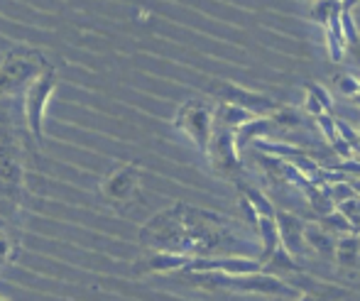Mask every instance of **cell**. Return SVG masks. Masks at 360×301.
<instances>
[{
  "label": "cell",
  "mask_w": 360,
  "mask_h": 301,
  "mask_svg": "<svg viewBox=\"0 0 360 301\" xmlns=\"http://www.w3.org/2000/svg\"><path fill=\"white\" fill-rule=\"evenodd\" d=\"M184 279L199 289H228L238 294H262V297L289 299L297 289L275 274H223V272H184Z\"/></svg>",
  "instance_id": "1"
},
{
  "label": "cell",
  "mask_w": 360,
  "mask_h": 301,
  "mask_svg": "<svg viewBox=\"0 0 360 301\" xmlns=\"http://www.w3.org/2000/svg\"><path fill=\"white\" fill-rule=\"evenodd\" d=\"M206 157L211 162V169L216 174L226 177L231 181H240L243 177V162H240V152L236 147V130L223 122L214 120V132H211V142Z\"/></svg>",
  "instance_id": "2"
},
{
  "label": "cell",
  "mask_w": 360,
  "mask_h": 301,
  "mask_svg": "<svg viewBox=\"0 0 360 301\" xmlns=\"http://www.w3.org/2000/svg\"><path fill=\"white\" fill-rule=\"evenodd\" d=\"M172 125L184 132L196 145V150L206 155L209 142H211V132H214V105H209L201 98L186 101V103L179 105Z\"/></svg>",
  "instance_id": "3"
},
{
  "label": "cell",
  "mask_w": 360,
  "mask_h": 301,
  "mask_svg": "<svg viewBox=\"0 0 360 301\" xmlns=\"http://www.w3.org/2000/svg\"><path fill=\"white\" fill-rule=\"evenodd\" d=\"M44 59L39 52L27 47H15L5 54L0 64V96H10L13 91L22 89L25 81L37 79V71L44 69Z\"/></svg>",
  "instance_id": "4"
},
{
  "label": "cell",
  "mask_w": 360,
  "mask_h": 301,
  "mask_svg": "<svg viewBox=\"0 0 360 301\" xmlns=\"http://www.w3.org/2000/svg\"><path fill=\"white\" fill-rule=\"evenodd\" d=\"M57 71L52 66H44L42 74L32 79L25 94V118H27L30 132L37 137V142H44V113H47V103L52 98L54 89H57Z\"/></svg>",
  "instance_id": "5"
},
{
  "label": "cell",
  "mask_w": 360,
  "mask_h": 301,
  "mask_svg": "<svg viewBox=\"0 0 360 301\" xmlns=\"http://www.w3.org/2000/svg\"><path fill=\"white\" fill-rule=\"evenodd\" d=\"M209 94L218 98V103H231V105H238V108L248 110L252 115H272L280 103L275 98L265 94H255V91H248L238 84H231V81H211L209 86Z\"/></svg>",
  "instance_id": "6"
},
{
  "label": "cell",
  "mask_w": 360,
  "mask_h": 301,
  "mask_svg": "<svg viewBox=\"0 0 360 301\" xmlns=\"http://www.w3.org/2000/svg\"><path fill=\"white\" fill-rule=\"evenodd\" d=\"M140 177H143L140 167L130 162V165H123L110 172V174L101 181V191H103V196L108 198L110 203L125 206V203H130L140 193Z\"/></svg>",
  "instance_id": "7"
},
{
  "label": "cell",
  "mask_w": 360,
  "mask_h": 301,
  "mask_svg": "<svg viewBox=\"0 0 360 301\" xmlns=\"http://www.w3.org/2000/svg\"><path fill=\"white\" fill-rule=\"evenodd\" d=\"M191 257L181 252H169V250H155L147 257L135 262V274H169L189 267Z\"/></svg>",
  "instance_id": "8"
},
{
  "label": "cell",
  "mask_w": 360,
  "mask_h": 301,
  "mask_svg": "<svg viewBox=\"0 0 360 301\" xmlns=\"http://www.w3.org/2000/svg\"><path fill=\"white\" fill-rule=\"evenodd\" d=\"M275 221H277V228H280L282 248H285L289 255H294V257L304 255V248H307V243H304V228H307L304 218L292 211H277Z\"/></svg>",
  "instance_id": "9"
},
{
  "label": "cell",
  "mask_w": 360,
  "mask_h": 301,
  "mask_svg": "<svg viewBox=\"0 0 360 301\" xmlns=\"http://www.w3.org/2000/svg\"><path fill=\"white\" fill-rule=\"evenodd\" d=\"M277 130L275 120L270 118V115H260V118H252L250 122H245V125L236 127V147L238 152H243L245 147H250L255 140H265L267 135H272V132Z\"/></svg>",
  "instance_id": "10"
},
{
  "label": "cell",
  "mask_w": 360,
  "mask_h": 301,
  "mask_svg": "<svg viewBox=\"0 0 360 301\" xmlns=\"http://www.w3.org/2000/svg\"><path fill=\"white\" fill-rule=\"evenodd\" d=\"M341 10H333L331 20L326 25V47H328V54H331V61H343V54H346V37H343V27H341Z\"/></svg>",
  "instance_id": "11"
},
{
  "label": "cell",
  "mask_w": 360,
  "mask_h": 301,
  "mask_svg": "<svg viewBox=\"0 0 360 301\" xmlns=\"http://www.w3.org/2000/svg\"><path fill=\"white\" fill-rule=\"evenodd\" d=\"M257 236L262 241V252H260V262H267L272 257L277 248H280V228H277L275 216H260V223H257Z\"/></svg>",
  "instance_id": "12"
},
{
  "label": "cell",
  "mask_w": 360,
  "mask_h": 301,
  "mask_svg": "<svg viewBox=\"0 0 360 301\" xmlns=\"http://www.w3.org/2000/svg\"><path fill=\"white\" fill-rule=\"evenodd\" d=\"M304 243L316 255H333V250H336L333 236L328 231H323L319 223H307V228H304Z\"/></svg>",
  "instance_id": "13"
},
{
  "label": "cell",
  "mask_w": 360,
  "mask_h": 301,
  "mask_svg": "<svg viewBox=\"0 0 360 301\" xmlns=\"http://www.w3.org/2000/svg\"><path fill=\"white\" fill-rule=\"evenodd\" d=\"M336 262L341 267H356L360 260V233H346L336 241Z\"/></svg>",
  "instance_id": "14"
},
{
  "label": "cell",
  "mask_w": 360,
  "mask_h": 301,
  "mask_svg": "<svg viewBox=\"0 0 360 301\" xmlns=\"http://www.w3.org/2000/svg\"><path fill=\"white\" fill-rule=\"evenodd\" d=\"M262 272L280 277V274H299V272H304V269L299 267V262L294 260V255H289L287 250L280 245V248L272 252V257L267 260V262H262Z\"/></svg>",
  "instance_id": "15"
},
{
  "label": "cell",
  "mask_w": 360,
  "mask_h": 301,
  "mask_svg": "<svg viewBox=\"0 0 360 301\" xmlns=\"http://www.w3.org/2000/svg\"><path fill=\"white\" fill-rule=\"evenodd\" d=\"M252 118H257V115L248 113V110L238 108V105H231V103H218L214 108V120L223 122V125H228V127H233V130H236V127H240V125H245V122H250Z\"/></svg>",
  "instance_id": "16"
},
{
  "label": "cell",
  "mask_w": 360,
  "mask_h": 301,
  "mask_svg": "<svg viewBox=\"0 0 360 301\" xmlns=\"http://www.w3.org/2000/svg\"><path fill=\"white\" fill-rule=\"evenodd\" d=\"M236 186H238V191H240L243 196H245L248 201H250L252 206H255L257 216H275V213H277V208L272 206V201L257 186H252V184H245L243 179L236 181Z\"/></svg>",
  "instance_id": "17"
},
{
  "label": "cell",
  "mask_w": 360,
  "mask_h": 301,
  "mask_svg": "<svg viewBox=\"0 0 360 301\" xmlns=\"http://www.w3.org/2000/svg\"><path fill=\"white\" fill-rule=\"evenodd\" d=\"M319 226L323 228V231H328L331 233V236H346V233H358L356 228L351 226V223H348V218L343 216L341 211H331V213H326V216H321L319 218Z\"/></svg>",
  "instance_id": "18"
},
{
  "label": "cell",
  "mask_w": 360,
  "mask_h": 301,
  "mask_svg": "<svg viewBox=\"0 0 360 301\" xmlns=\"http://www.w3.org/2000/svg\"><path fill=\"white\" fill-rule=\"evenodd\" d=\"M338 8H341V3H333V0H314L311 8H309V15H311L314 23H319V25L326 27L328 20H331V15H333V10H338Z\"/></svg>",
  "instance_id": "19"
},
{
  "label": "cell",
  "mask_w": 360,
  "mask_h": 301,
  "mask_svg": "<svg viewBox=\"0 0 360 301\" xmlns=\"http://www.w3.org/2000/svg\"><path fill=\"white\" fill-rule=\"evenodd\" d=\"M336 208L348 218V223H351V226L360 233V196H358V193L353 198H348V201H341Z\"/></svg>",
  "instance_id": "20"
},
{
  "label": "cell",
  "mask_w": 360,
  "mask_h": 301,
  "mask_svg": "<svg viewBox=\"0 0 360 301\" xmlns=\"http://www.w3.org/2000/svg\"><path fill=\"white\" fill-rule=\"evenodd\" d=\"M341 27H343V37L351 47H356L360 42V32H358V25L353 20V13L351 10H341Z\"/></svg>",
  "instance_id": "21"
},
{
  "label": "cell",
  "mask_w": 360,
  "mask_h": 301,
  "mask_svg": "<svg viewBox=\"0 0 360 301\" xmlns=\"http://www.w3.org/2000/svg\"><path fill=\"white\" fill-rule=\"evenodd\" d=\"M326 188V193L331 196V201L336 203H341V201H348V198H353L356 196V191H353V186L348 184V179H343V181H336V184H328V186H323Z\"/></svg>",
  "instance_id": "22"
},
{
  "label": "cell",
  "mask_w": 360,
  "mask_h": 301,
  "mask_svg": "<svg viewBox=\"0 0 360 301\" xmlns=\"http://www.w3.org/2000/svg\"><path fill=\"white\" fill-rule=\"evenodd\" d=\"M270 118L275 120L277 127H297L299 122H302V113H299V110H294V108H282V105H280V108H277Z\"/></svg>",
  "instance_id": "23"
},
{
  "label": "cell",
  "mask_w": 360,
  "mask_h": 301,
  "mask_svg": "<svg viewBox=\"0 0 360 301\" xmlns=\"http://www.w3.org/2000/svg\"><path fill=\"white\" fill-rule=\"evenodd\" d=\"M333 86L338 89V94L341 96H358V89H360V81L356 79V76L351 74H336L333 76Z\"/></svg>",
  "instance_id": "24"
},
{
  "label": "cell",
  "mask_w": 360,
  "mask_h": 301,
  "mask_svg": "<svg viewBox=\"0 0 360 301\" xmlns=\"http://www.w3.org/2000/svg\"><path fill=\"white\" fill-rule=\"evenodd\" d=\"M307 94H311L314 98H316L319 103H321L323 113L333 115V98H331V94H328V91L323 89L321 84H309V86H307Z\"/></svg>",
  "instance_id": "25"
},
{
  "label": "cell",
  "mask_w": 360,
  "mask_h": 301,
  "mask_svg": "<svg viewBox=\"0 0 360 301\" xmlns=\"http://www.w3.org/2000/svg\"><path fill=\"white\" fill-rule=\"evenodd\" d=\"M336 130H338V135H341V140L346 142V145H351L353 150L356 147H360V135L356 130H353L348 122H343V120H336Z\"/></svg>",
  "instance_id": "26"
},
{
  "label": "cell",
  "mask_w": 360,
  "mask_h": 301,
  "mask_svg": "<svg viewBox=\"0 0 360 301\" xmlns=\"http://www.w3.org/2000/svg\"><path fill=\"white\" fill-rule=\"evenodd\" d=\"M238 201H240V211H243V216H245V221L250 223V228L257 233V223H260V216H257L255 206H252V203L248 201V198L243 196V193H240V198H238Z\"/></svg>",
  "instance_id": "27"
},
{
  "label": "cell",
  "mask_w": 360,
  "mask_h": 301,
  "mask_svg": "<svg viewBox=\"0 0 360 301\" xmlns=\"http://www.w3.org/2000/svg\"><path fill=\"white\" fill-rule=\"evenodd\" d=\"M13 252H15V250H13V245H10L8 238H0V269H3L10 260H13Z\"/></svg>",
  "instance_id": "28"
},
{
  "label": "cell",
  "mask_w": 360,
  "mask_h": 301,
  "mask_svg": "<svg viewBox=\"0 0 360 301\" xmlns=\"http://www.w3.org/2000/svg\"><path fill=\"white\" fill-rule=\"evenodd\" d=\"M304 113H309V115H321L323 113V108H321V103H319L316 98H314L311 94H307V101H304Z\"/></svg>",
  "instance_id": "29"
},
{
  "label": "cell",
  "mask_w": 360,
  "mask_h": 301,
  "mask_svg": "<svg viewBox=\"0 0 360 301\" xmlns=\"http://www.w3.org/2000/svg\"><path fill=\"white\" fill-rule=\"evenodd\" d=\"M358 3H360V0H341V8H343V10H353Z\"/></svg>",
  "instance_id": "30"
},
{
  "label": "cell",
  "mask_w": 360,
  "mask_h": 301,
  "mask_svg": "<svg viewBox=\"0 0 360 301\" xmlns=\"http://www.w3.org/2000/svg\"><path fill=\"white\" fill-rule=\"evenodd\" d=\"M348 184H351V186H353V191H356L358 196H360V177H358V179H348Z\"/></svg>",
  "instance_id": "31"
},
{
  "label": "cell",
  "mask_w": 360,
  "mask_h": 301,
  "mask_svg": "<svg viewBox=\"0 0 360 301\" xmlns=\"http://www.w3.org/2000/svg\"><path fill=\"white\" fill-rule=\"evenodd\" d=\"M353 98H356V103L360 105V94H358V96H353Z\"/></svg>",
  "instance_id": "32"
},
{
  "label": "cell",
  "mask_w": 360,
  "mask_h": 301,
  "mask_svg": "<svg viewBox=\"0 0 360 301\" xmlns=\"http://www.w3.org/2000/svg\"><path fill=\"white\" fill-rule=\"evenodd\" d=\"M333 3H341V0H333Z\"/></svg>",
  "instance_id": "33"
},
{
  "label": "cell",
  "mask_w": 360,
  "mask_h": 301,
  "mask_svg": "<svg viewBox=\"0 0 360 301\" xmlns=\"http://www.w3.org/2000/svg\"><path fill=\"white\" fill-rule=\"evenodd\" d=\"M358 94H360V89H358Z\"/></svg>",
  "instance_id": "34"
},
{
  "label": "cell",
  "mask_w": 360,
  "mask_h": 301,
  "mask_svg": "<svg viewBox=\"0 0 360 301\" xmlns=\"http://www.w3.org/2000/svg\"><path fill=\"white\" fill-rule=\"evenodd\" d=\"M0 301H5V299H0Z\"/></svg>",
  "instance_id": "35"
}]
</instances>
